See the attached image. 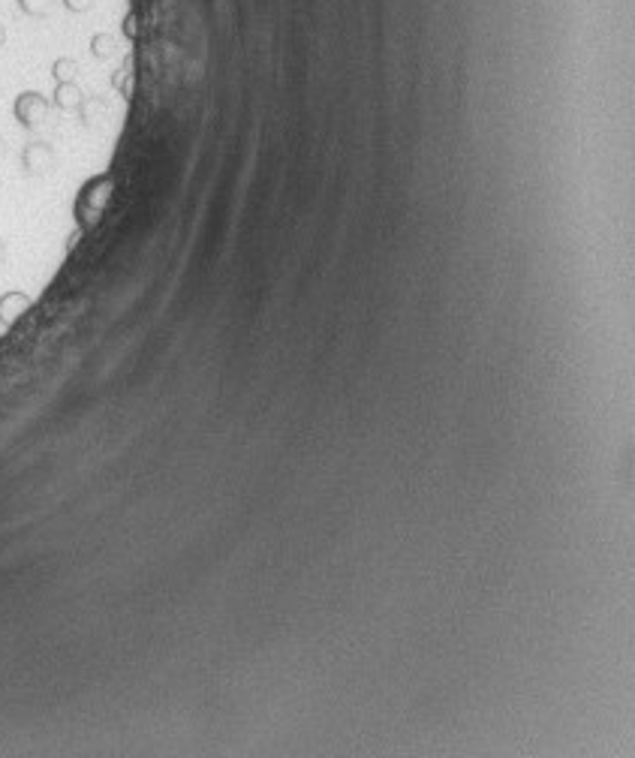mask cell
Instances as JSON below:
<instances>
[{
  "mask_svg": "<svg viewBox=\"0 0 635 758\" xmlns=\"http://www.w3.org/2000/svg\"><path fill=\"white\" fill-rule=\"evenodd\" d=\"M69 9H76V13H85V9H91V0H67Z\"/></svg>",
  "mask_w": 635,
  "mask_h": 758,
  "instance_id": "8",
  "label": "cell"
},
{
  "mask_svg": "<svg viewBox=\"0 0 635 758\" xmlns=\"http://www.w3.org/2000/svg\"><path fill=\"white\" fill-rule=\"evenodd\" d=\"M22 9L31 15H42L49 9V0H22Z\"/></svg>",
  "mask_w": 635,
  "mask_h": 758,
  "instance_id": "5",
  "label": "cell"
},
{
  "mask_svg": "<svg viewBox=\"0 0 635 758\" xmlns=\"http://www.w3.org/2000/svg\"><path fill=\"white\" fill-rule=\"evenodd\" d=\"M55 103L60 106V108H76L78 103H82V94H78V88L76 85H60L58 88V94H55Z\"/></svg>",
  "mask_w": 635,
  "mask_h": 758,
  "instance_id": "4",
  "label": "cell"
},
{
  "mask_svg": "<svg viewBox=\"0 0 635 758\" xmlns=\"http://www.w3.org/2000/svg\"><path fill=\"white\" fill-rule=\"evenodd\" d=\"M46 115H49V103H46V97H40V94H22L19 103H15V117H19L24 126H40Z\"/></svg>",
  "mask_w": 635,
  "mask_h": 758,
  "instance_id": "1",
  "label": "cell"
},
{
  "mask_svg": "<svg viewBox=\"0 0 635 758\" xmlns=\"http://www.w3.org/2000/svg\"><path fill=\"white\" fill-rule=\"evenodd\" d=\"M0 265H4V244H0Z\"/></svg>",
  "mask_w": 635,
  "mask_h": 758,
  "instance_id": "10",
  "label": "cell"
},
{
  "mask_svg": "<svg viewBox=\"0 0 635 758\" xmlns=\"http://www.w3.org/2000/svg\"><path fill=\"white\" fill-rule=\"evenodd\" d=\"M22 162H24V169L33 171V175H40V171H46L55 166V153H51L49 144H42V142H33L24 148L22 153Z\"/></svg>",
  "mask_w": 635,
  "mask_h": 758,
  "instance_id": "2",
  "label": "cell"
},
{
  "mask_svg": "<svg viewBox=\"0 0 635 758\" xmlns=\"http://www.w3.org/2000/svg\"><path fill=\"white\" fill-rule=\"evenodd\" d=\"M0 153H4V139H0Z\"/></svg>",
  "mask_w": 635,
  "mask_h": 758,
  "instance_id": "11",
  "label": "cell"
},
{
  "mask_svg": "<svg viewBox=\"0 0 635 758\" xmlns=\"http://www.w3.org/2000/svg\"><path fill=\"white\" fill-rule=\"evenodd\" d=\"M4 40H6V33H4V27H0V45H4Z\"/></svg>",
  "mask_w": 635,
  "mask_h": 758,
  "instance_id": "9",
  "label": "cell"
},
{
  "mask_svg": "<svg viewBox=\"0 0 635 758\" xmlns=\"http://www.w3.org/2000/svg\"><path fill=\"white\" fill-rule=\"evenodd\" d=\"M31 310V298L22 292H6L0 298V322L4 325H15L22 319V313Z\"/></svg>",
  "mask_w": 635,
  "mask_h": 758,
  "instance_id": "3",
  "label": "cell"
},
{
  "mask_svg": "<svg viewBox=\"0 0 635 758\" xmlns=\"http://www.w3.org/2000/svg\"><path fill=\"white\" fill-rule=\"evenodd\" d=\"M73 69H76V63H73V60H58V63H55V76H58L60 81L73 76Z\"/></svg>",
  "mask_w": 635,
  "mask_h": 758,
  "instance_id": "7",
  "label": "cell"
},
{
  "mask_svg": "<svg viewBox=\"0 0 635 758\" xmlns=\"http://www.w3.org/2000/svg\"><path fill=\"white\" fill-rule=\"evenodd\" d=\"M94 54H100V58H109V54H112V40H109V36H97V40H94Z\"/></svg>",
  "mask_w": 635,
  "mask_h": 758,
  "instance_id": "6",
  "label": "cell"
}]
</instances>
